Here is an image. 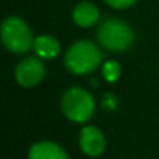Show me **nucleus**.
Listing matches in <instances>:
<instances>
[{
	"mask_svg": "<svg viewBox=\"0 0 159 159\" xmlns=\"http://www.w3.org/2000/svg\"><path fill=\"white\" fill-rule=\"evenodd\" d=\"M97 38H98V42L102 44V47H105L106 50H111V52L128 50L134 41L131 27L117 19L105 20L97 31Z\"/></svg>",
	"mask_w": 159,
	"mask_h": 159,
	"instance_id": "3",
	"label": "nucleus"
},
{
	"mask_svg": "<svg viewBox=\"0 0 159 159\" xmlns=\"http://www.w3.org/2000/svg\"><path fill=\"white\" fill-rule=\"evenodd\" d=\"M103 55L91 41H80L69 47L64 56L66 67L75 75H84L94 72L102 61Z\"/></svg>",
	"mask_w": 159,
	"mask_h": 159,
	"instance_id": "1",
	"label": "nucleus"
},
{
	"mask_svg": "<svg viewBox=\"0 0 159 159\" xmlns=\"http://www.w3.org/2000/svg\"><path fill=\"white\" fill-rule=\"evenodd\" d=\"M28 159H67L66 151L55 142H38L28 151Z\"/></svg>",
	"mask_w": 159,
	"mask_h": 159,
	"instance_id": "7",
	"label": "nucleus"
},
{
	"mask_svg": "<svg viewBox=\"0 0 159 159\" xmlns=\"http://www.w3.org/2000/svg\"><path fill=\"white\" fill-rule=\"evenodd\" d=\"M45 75V67L38 58H27L20 61L16 67V80L24 88H33L42 81Z\"/></svg>",
	"mask_w": 159,
	"mask_h": 159,
	"instance_id": "5",
	"label": "nucleus"
},
{
	"mask_svg": "<svg viewBox=\"0 0 159 159\" xmlns=\"http://www.w3.org/2000/svg\"><path fill=\"white\" fill-rule=\"evenodd\" d=\"M106 142L102 134V131L95 126H84L80 133V148L83 150L84 154L88 156H100L105 151Z\"/></svg>",
	"mask_w": 159,
	"mask_h": 159,
	"instance_id": "6",
	"label": "nucleus"
},
{
	"mask_svg": "<svg viewBox=\"0 0 159 159\" xmlns=\"http://www.w3.org/2000/svg\"><path fill=\"white\" fill-rule=\"evenodd\" d=\"M61 109L69 120L84 123L94 116L95 102L88 91L81 88H72L64 92L61 98Z\"/></svg>",
	"mask_w": 159,
	"mask_h": 159,
	"instance_id": "2",
	"label": "nucleus"
},
{
	"mask_svg": "<svg viewBox=\"0 0 159 159\" xmlns=\"http://www.w3.org/2000/svg\"><path fill=\"white\" fill-rule=\"evenodd\" d=\"M33 48L36 50L38 56H41L44 59H52V58L58 56V53H59V42L53 36L42 34L34 39Z\"/></svg>",
	"mask_w": 159,
	"mask_h": 159,
	"instance_id": "9",
	"label": "nucleus"
},
{
	"mask_svg": "<svg viewBox=\"0 0 159 159\" xmlns=\"http://www.w3.org/2000/svg\"><path fill=\"white\" fill-rule=\"evenodd\" d=\"M105 2L112 7V8H117V10H122V8H128L131 7L133 3H136V0H105Z\"/></svg>",
	"mask_w": 159,
	"mask_h": 159,
	"instance_id": "11",
	"label": "nucleus"
},
{
	"mask_svg": "<svg viewBox=\"0 0 159 159\" xmlns=\"http://www.w3.org/2000/svg\"><path fill=\"white\" fill-rule=\"evenodd\" d=\"M73 20H75V24H78L80 27H83V28L92 27L98 20L97 7L89 3V2H81L80 5H76L75 10H73Z\"/></svg>",
	"mask_w": 159,
	"mask_h": 159,
	"instance_id": "8",
	"label": "nucleus"
},
{
	"mask_svg": "<svg viewBox=\"0 0 159 159\" xmlns=\"http://www.w3.org/2000/svg\"><path fill=\"white\" fill-rule=\"evenodd\" d=\"M102 73H103V78L106 81L112 83L120 76V66L116 61H106L102 67Z\"/></svg>",
	"mask_w": 159,
	"mask_h": 159,
	"instance_id": "10",
	"label": "nucleus"
},
{
	"mask_svg": "<svg viewBox=\"0 0 159 159\" xmlns=\"http://www.w3.org/2000/svg\"><path fill=\"white\" fill-rule=\"evenodd\" d=\"M2 42L10 52L25 53L34 44L28 25L19 17H8L2 24Z\"/></svg>",
	"mask_w": 159,
	"mask_h": 159,
	"instance_id": "4",
	"label": "nucleus"
}]
</instances>
